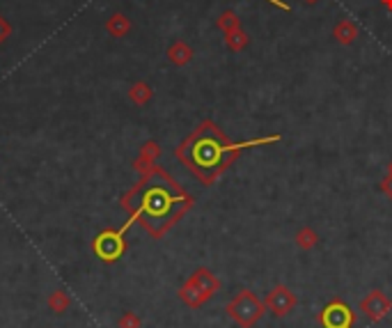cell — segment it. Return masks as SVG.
I'll list each match as a JSON object with an SVG mask.
<instances>
[{
    "instance_id": "cell-1",
    "label": "cell",
    "mask_w": 392,
    "mask_h": 328,
    "mask_svg": "<svg viewBox=\"0 0 392 328\" xmlns=\"http://www.w3.org/2000/svg\"><path fill=\"white\" fill-rule=\"evenodd\" d=\"M277 140H280V136L255 138V140H246V143H232L214 122H204L193 136H188L186 140L181 143V147L177 150V157L184 161V166L193 172L202 184L209 186L239 159V154L243 150L257 147V145L277 143Z\"/></svg>"
},
{
    "instance_id": "cell-9",
    "label": "cell",
    "mask_w": 392,
    "mask_h": 328,
    "mask_svg": "<svg viewBox=\"0 0 392 328\" xmlns=\"http://www.w3.org/2000/svg\"><path fill=\"white\" fill-rule=\"evenodd\" d=\"M333 37H335L337 44H342V46L353 44L355 37H358V25H355L353 21H348V19H342L333 28Z\"/></svg>"
},
{
    "instance_id": "cell-18",
    "label": "cell",
    "mask_w": 392,
    "mask_h": 328,
    "mask_svg": "<svg viewBox=\"0 0 392 328\" xmlns=\"http://www.w3.org/2000/svg\"><path fill=\"white\" fill-rule=\"evenodd\" d=\"M305 3H308V5H315V3H317V0H305Z\"/></svg>"
},
{
    "instance_id": "cell-6",
    "label": "cell",
    "mask_w": 392,
    "mask_h": 328,
    "mask_svg": "<svg viewBox=\"0 0 392 328\" xmlns=\"http://www.w3.org/2000/svg\"><path fill=\"white\" fill-rule=\"evenodd\" d=\"M360 313H365V317L370 319L372 324L386 319L388 313H392V301L383 294L381 289H372L367 296L360 301Z\"/></svg>"
},
{
    "instance_id": "cell-2",
    "label": "cell",
    "mask_w": 392,
    "mask_h": 328,
    "mask_svg": "<svg viewBox=\"0 0 392 328\" xmlns=\"http://www.w3.org/2000/svg\"><path fill=\"white\" fill-rule=\"evenodd\" d=\"M133 200L136 202L129 204L133 206L136 216L154 237H161L165 230L177 223L179 216H184L193 206V197L186 195L174 184V179L161 170H154L145 177L141 188L133 193Z\"/></svg>"
},
{
    "instance_id": "cell-4",
    "label": "cell",
    "mask_w": 392,
    "mask_h": 328,
    "mask_svg": "<svg viewBox=\"0 0 392 328\" xmlns=\"http://www.w3.org/2000/svg\"><path fill=\"white\" fill-rule=\"evenodd\" d=\"M317 324L321 328H353L355 313L342 299H333L321 308V313L317 315Z\"/></svg>"
},
{
    "instance_id": "cell-8",
    "label": "cell",
    "mask_w": 392,
    "mask_h": 328,
    "mask_svg": "<svg viewBox=\"0 0 392 328\" xmlns=\"http://www.w3.org/2000/svg\"><path fill=\"white\" fill-rule=\"evenodd\" d=\"M122 248H124V244H122V239L117 235H103V237H99L97 250H99V255L103 257V260H115V257L122 253Z\"/></svg>"
},
{
    "instance_id": "cell-11",
    "label": "cell",
    "mask_w": 392,
    "mask_h": 328,
    "mask_svg": "<svg viewBox=\"0 0 392 328\" xmlns=\"http://www.w3.org/2000/svg\"><path fill=\"white\" fill-rule=\"evenodd\" d=\"M296 246H299L301 250H312L319 246V235L312 228H301L299 232H296Z\"/></svg>"
},
{
    "instance_id": "cell-10",
    "label": "cell",
    "mask_w": 392,
    "mask_h": 328,
    "mask_svg": "<svg viewBox=\"0 0 392 328\" xmlns=\"http://www.w3.org/2000/svg\"><path fill=\"white\" fill-rule=\"evenodd\" d=\"M179 296H181V301H184V303L190 306V308H200V306H202L204 301H207V299L202 296V291H200L190 280L184 284V287L179 289Z\"/></svg>"
},
{
    "instance_id": "cell-17",
    "label": "cell",
    "mask_w": 392,
    "mask_h": 328,
    "mask_svg": "<svg viewBox=\"0 0 392 328\" xmlns=\"http://www.w3.org/2000/svg\"><path fill=\"white\" fill-rule=\"evenodd\" d=\"M388 175H392V161H390V166H388Z\"/></svg>"
},
{
    "instance_id": "cell-15",
    "label": "cell",
    "mask_w": 392,
    "mask_h": 328,
    "mask_svg": "<svg viewBox=\"0 0 392 328\" xmlns=\"http://www.w3.org/2000/svg\"><path fill=\"white\" fill-rule=\"evenodd\" d=\"M381 191L386 193V195L390 197V200H392V175H388L386 179L381 181Z\"/></svg>"
},
{
    "instance_id": "cell-13",
    "label": "cell",
    "mask_w": 392,
    "mask_h": 328,
    "mask_svg": "<svg viewBox=\"0 0 392 328\" xmlns=\"http://www.w3.org/2000/svg\"><path fill=\"white\" fill-rule=\"evenodd\" d=\"M190 58H193V48L186 46L184 41H177V44L170 48V60L174 65H186L190 63Z\"/></svg>"
},
{
    "instance_id": "cell-12",
    "label": "cell",
    "mask_w": 392,
    "mask_h": 328,
    "mask_svg": "<svg viewBox=\"0 0 392 328\" xmlns=\"http://www.w3.org/2000/svg\"><path fill=\"white\" fill-rule=\"evenodd\" d=\"M225 44H228L232 51H243L248 44H250V37H248V32L243 30V28H237V30H232V32H228L225 34Z\"/></svg>"
},
{
    "instance_id": "cell-16",
    "label": "cell",
    "mask_w": 392,
    "mask_h": 328,
    "mask_svg": "<svg viewBox=\"0 0 392 328\" xmlns=\"http://www.w3.org/2000/svg\"><path fill=\"white\" fill-rule=\"evenodd\" d=\"M381 5L386 7L388 12H392V0H381Z\"/></svg>"
},
{
    "instance_id": "cell-7",
    "label": "cell",
    "mask_w": 392,
    "mask_h": 328,
    "mask_svg": "<svg viewBox=\"0 0 392 328\" xmlns=\"http://www.w3.org/2000/svg\"><path fill=\"white\" fill-rule=\"evenodd\" d=\"M188 280L193 282L200 291H202V296H204L207 301L211 299L218 289H221V280H218L216 275H214L211 271H209V269H197L193 275H190Z\"/></svg>"
},
{
    "instance_id": "cell-14",
    "label": "cell",
    "mask_w": 392,
    "mask_h": 328,
    "mask_svg": "<svg viewBox=\"0 0 392 328\" xmlns=\"http://www.w3.org/2000/svg\"><path fill=\"white\" fill-rule=\"evenodd\" d=\"M218 28H221L225 34H228V32H232V30L241 28V19H239V16L234 14L232 10H228V12L221 14V19H218Z\"/></svg>"
},
{
    "instance_id": "cell-5",
    "label": "cell",
    "mask_w": 392,
    "mask_h": 328,
    "mask_svg": "<svg viewBox=\"0 0 392 328\" xmlns=\"http://www.w3.org/2000/svg\"><path fill=\"white\" fill-rule=\"evenodd\" d=\"M264 303H266V310H271L275 317H287V315H292V310L299 303V299H296V294L287 284H275V287L268 291Z\"/></svg>"
},
{
    "instance_id": "cell-3",
    "label": "cell",
    "mask_w": 392,
    "mask_h": 328,
    "mask_svg": "<svg viewBox=\"0 0 392 328\" xmlns=\"http://www.w3.org/2000/svg\"><path fill=\"white\" fill-rule=\"evenodd\" d=\"M264 310H266V303L257 299L255 291L241 289L228 303L225 313L237 322L239 328H255V324L261 319V315H264Z\"/></svg>"
}]
</instances>
